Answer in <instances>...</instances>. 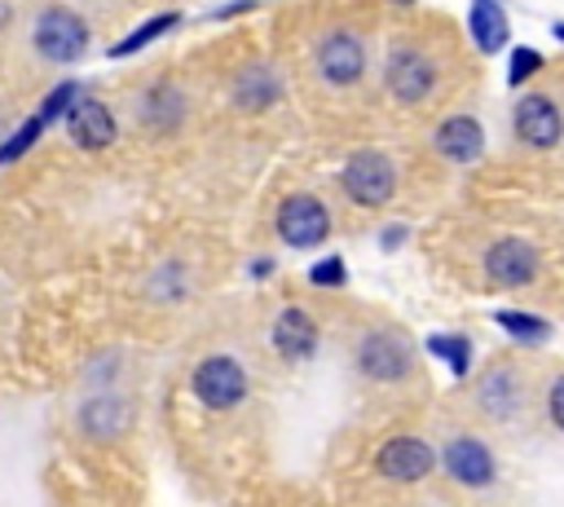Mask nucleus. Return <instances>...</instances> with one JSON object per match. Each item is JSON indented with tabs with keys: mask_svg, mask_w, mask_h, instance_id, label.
Instances as JSON below:
<instances>
[{
	"mask_svg": "<svg viewBox=\"0 0 564 507\" xmlns=\"http://www.w3.org/2000/svg\"><path fill=\"white\" fill-rule=\"evenodd\" d=\"M31 53L53 66H75L88 53V22L66 4H44L31 18Z\"/></svg>",
	"mask_w": 564,
	"mask_h": 507,
	"instance_id": "f257e3e1",
	"label": "nucleus"
},
{
	"mask_svg": "<svg viewBox=\"0 0 564 507\" xmlns=\"http://www.w3.org/2000/svg\"><path fill=\"white\" fill-rule=\"evenodd\" d=\"M313 71L326 88H352L366 75V40L348 26H330L313 44Z\"/></svg>",
	"mask_w": 564,
	"mask_h": 507,
	"instance_id": "f03ea898",
	"label": "nucleus"
},
{
	"mask_svg": "<svg viewBox=\"0 0 564 507\" xmlns=\"http://www.w3.org/2000/svg\"><path fill=\"white\" fill-rule=\"evenodd\" d=\"M339 185L357 207H383L397 194V163L383 150H357L348 154Z\"/></svg>",
	"mask_w": 564,
	"mask_h": 507,
	"instance_id": "7ed1b4c3",
	"label": "nucleus"
},
{
	"mask_svg": "<svg viewBox=\"0 0 564 507\" xmlns=\"http://www.w3.org/2000/svg\"><path fill=\"white\" fill-rule=\"evenodd\" d=\"M383 88L392 93V101L401 106H419L427 101V93L436 88V62L423 53V48H410V44H397L383 62Z\"/></svg>",
	"mask_w": 564,
	"mask_h": 507,
	"instance_id": "20e7f679",
	"label": "nucleus"
},
{
	"mask_svg": "<svg viewBox=\"0 0 564 507\" xmlns=\"http://www.w3.org/2000/svg\"><path fill=\"white\" fill-rule=\"evenodd\" d=\"M189 392L207 406V410H234L242 397H247V370L225 357V353H212L194 366L189 375Z\"/></svg>",
	"mask_w": 564,
	"mask_h": 507,
	"instance_id": "39448f33",
	"label": "nucleus"
},
{
	"mask_svg": "<svg viewBox=\"0 0 564 507\" xmlns=\"http://www.w3.org/2000/svg\"><path fill=\"white\" fill-rule=\"evenodd\" d=\"M273 229L286 247H317V242L330 238V212L317 194H291V198L278 203Z\"/></svg>",
	"mask_w": 564,
	"mask_h": 507,
	"instance_id": "423d86ee",
	"label": "nucleus"
},
{
	"mask_svg": "<svg viewBox=\"0 0 564 507\" xmlns=\"http://www.w3.org/2000/svg\"><path fill=\"white\" fill-rule=\"evenodd\" d=\"M511 128L529 150H555L564 137V115L555 106V97L546 93H524L511 110Z\"/></svg>",
	"mask_w": 564,
	"mask_h": 507,
	"instance_id": "0eeeda50",
	"label": "nucleus"
},
{
	"mask_svg": "<svg viewBox=\"0 0 564 507\" xmlns=\"http://www.w3.org/2000/svg\"><path fill=\"white\" fill-rule=\"evenodd\" d=\"M357 370L375 384H401L410 375V348L392 331H366L357 339Z\"/></svg>",
	"mask_w": 564,
	"mask_h": 507,
	"instance_id": "6e6552de",
	"label": "nucleus"
},
{
	"mask_svg": "<svg viewBox=\"0 0 564 507\" xmlns=\"http://www.w3.org/2000/svg\"><path fill=\"white\" fill-rule=\"evenodd\" d=\"M538 269H542V256L529 238H498L485 251V273L498 287H529L538 278Z\"/></svg>",
	"mask_w": 564,
	"mask_h": 507,
	"instance_id": "1a4fd4ad",
	"label": "nucleus"
},
{
	"mask_svg": "<svg viewBox=\"0 0 564 507\" xmlns=\"http://www.w3.org/2000/svg\"><path fill=\"white\" fill-rule=\"evenodd\" d=\"M66 137L79 145V150H106V145H115V137H119V123H115V115H110V106L101 101V97H75V106L66 110Z\"/></svg>",
	"mask_w": 564,
	"mask_h": 507,
	"instance_id": "9d476101",
	"label": "nucleus"
},
{
	"mask_svg": "<svg viewBox=\"0 0 564 507\" xmlns=\"http://www.w3.org/2000/svg\"><path fill=\"white\" fill-rule=\"evenodd\" d=\"M432 467H436V454L419 436H388L375 450V472L388 476V481H405L410 485V481H423Z\"/></svg>",
	"mask_w": 564,
	"mask_h": 507,
	"instance_id": "9b49d317",
	"label": "nucleus"
},
{
	"mask_svg": "<svg viewBox=\"0 0 564 507\" xmlns=\"http://www.w3.org/2000/svg\"><path fill=\"white\" fill-rule=\"evenodd\" d=\"M441 463L445 472L467 485V489H489L494 476H498V463H494V450L480 441V436H454L445 450H441Z\"/></svg>",
	"mask_w": 564,
	"mask_h": 507,
	"instance_id": "f8f14e48",
	"label": "nucleus"
},
{
	"mask_svg": "<svg viewBox=\"0 0 564 507\" xmlns=\"http://www.w3.org/2000/svg\"><path fill=\"white\" fill-rule=\"evenodd\" d=\"M432 145H436V154L449 159V163H476V159L485 154V128H480V119H471V115H449V119L436 123Z\"/></svg>",
	"mask_w": 564,
	"mask_h": 507,
	"instance_id": "ddd939ff",
	"label": "nucleus"
},
{
	"mask_svg": "<svg viewBox=\"0 0 564 507\" xmlns=\"http://www.w3.org/2000/svg\"><path fill=\"white\" fill-rule=\"evenodd\" d=\"M282 97V79H278V71L269 66V62H247L238 75H234V84H229V101H234V110H269L273 101Z\"/></svg>",
	"mask_w": 564,
	"mask_h": 507,
	"instance_id": "4468645a",
	"label": "nucleus"
},
{
	"mask_svg": "<svg viewBox=\"0 0 564 507\" xmlns=\"http://www.w3.org/2000/svg\"><path fill=\"white\" fill-rule=\"evenodd\" d=\"M317 344H322L317 322H313L300 304H286V309L278 313V322H273V348H278L286 362H308V357L317 353Z\"/></svg>",
	"mask_w": 564,
	"mask_h": 507,
	"instance_id": "2eb2a0df",
	"label": "nucleus"
},
{
	"mask_svg": "<svg viewBox=\"0 0 564 507\" xmlns=\"http://www.w3.org/2000/svg\"><path fill=\"white\" fill-rule=\"evenodd\" d=\"M520 397H524L520 370H511V366H489L476 384V401L489 419H511L520 410Z\"/></svg>",
	"mask_w": 564,
	"mask_h": 507,
	"instance_id": "dca6fc26",
	"label": "nucleus"
},
{
	"mask_svg": "<svg viewBox=\"0 0 564 507\" xmlns=\"http://www.w3.org/2000/svg\"><path fill=\"white\" fill-rule=\"evenodd\" d=\"M467 35H471V44L485 57L502 53L507 40H511V18H507L502 0H471V9H467Z\"/></svg>",
	"mask_w": 564,
	"mask_h": 507,
	"instance_id": "f3484780",
	"label": "nucleus"
},
{
	"mask_svg": "<svg viewBox=\"0 0 564 507\" xmlns=\"http://www.w3.org/2000/svg\"><path fill=\"white\" fill-rule=\"evenodd\" d=\"M185 119V93L172 84H154L150 93H141V123L150 132H176Z\"/></svg>",
	"mask_w": 564,
	"mask_h": 507,
	"instance_id": "a211bd4d",
	"label": "nucleus"
},
{
	"mask_svg": "<svg viewBox=\"0 0 564 507\" xmlns=\"http://www.w3.org/2000/svg\"><path fill=\"white\" fill-rule=\"evenodd\" d=\"M172 26H181V13H176V9L154 13V18H145L137 31H128L123 40H115V44H110V57H132V53H141L145 44H154L159 35H167Z\"/></svg>",
	"mask_w": 564,
	"mask_h": 507,
	"instance_id": "6ab92c4d",
	"label": "nucleus"
},
{
	"mask_svg": "<svg viewBox=\"0 0 564 507\" xmlns=\"http://www.w3.org/2000/svg\"><path fill=\"white\" fill-rule=\"evenodd\" d=\"M494 322H498L516 344H529V348H533V344H542V339L551 335V326H546L542 317L520 313V309H498V313H494Z\"/></svg>",
	"mask_w": 564,
	"mask_h": 507,
	"instance_id": "aec40b11",
	"label": "nucleus"
},
{
	"mask_svg": "<svg viewBox=\"0 0 564 507\" xmlns=\"http://www.w3.org/2000/svg\"><path fill=\"white\" fill-rule=\"evenodd\" d=\"M427 353L441 357L454 379H463L467 366H471V344H467V335H427Z\"/></svg>",
	"mask_w": 564,
	"mask_h": 507,
	"instance_id": "412c9836",
	"label": "nucleus"
},
{
	"mask_svg": "<svg viewBox=\"0 0 564 507\" xmlns=\"http://www.w3.org/2000/svg\"><path fill=\"white\" fill-rule=\"evenodd\" d=\"M44 128H48V123H44V115H40V110H35V115H26V119L18 123V132H9V137L0 141V168H9L13 159H22V154L40 141V132H44Z\"/></svg>",
	"mask_w": 564,
	"mask_h": 507,
	"instance_id": "4be33fe9",
	"label": "nucleus"
},
{
	"mask_svg": "<svg viewBox=\"0 0 564 507\" xmlns=\"http://www.w3.org/2000/svg\"><path fill=\"white\" fill-rule=\"evenodd\" d=\"M79 93H84V88H79L75 79H62L53 93H44V101H40V115H44V123L53 128L57 119H66V110L75 106V97H79Z\"/></svg>",
	"mask_w": 564,
	"mask_h": 507,
	"instance_id": "5701e85b",
	"label": "nucleus"
},
{
	"mask_svg": "<svg viewBox=\"0 0 564 507\" xmlns=\"http://www.w3.org/2000/svg\"><path fill=\"white\" fill-rule=\"evenodd\" d=\"M542 71V53L538 48H529V44H516L511 48V62H507V88H520L529 75H538Z\"/></svg>",
	"mask_w": 564,
	"mask_h": 507,
	"instance_id": "b1692460",
	"label": "nucleus"
},
{
	"mask_svg": "<svg viewBox=\"0 0 564 507\" xmlns=\"http://www.w3.org/2000/svg\"><path fill=\"white\" fill-rule=\"evenodd\" d=\"M348 273H344V260L339 256H326V260H317L313 269H308V282L313 287H339Z\"/></svg>",
	"mask_w": 564,
	"mask_h": 507,
	"instance_id": "393cba45",
	"label": "nucleus"
},
{
	"mask_svg": "<svg viewBox=\"0 0 564 507\" xmlns=\"http://www.w3.org/2000/svg\"><path fill=\"white\" fill-rule=\"evenodd\" d=\"M546 410H551V423L564 432V375L551 384V397H546Z\"/></svg>",
	"mask_w": 564,
	"mask_h": 507,
	"instance_id": "a878e982",
	"label": "nucleus"
},
{
	"mask_svg": "<svg viewBox=\"0 0 564 507\" xmlns=\"http://www.w3.org/2000/svg\"><path fill=\"white\" fill-rule=\"evenodd\" d=\"M405 238H410V229H405V225H388V229L379 234V247H383V251H397Z\"/></svg>",
	"mask_w": 564,
	"mask_h": 507,
	"instance_id": "bb28decb",
	"label": "nucleus"
},
{
	"mask_svg": "<svg viewBox=\"0 0 564 507\" xmlns=\"http://www.w3.org/2000/svg\"><path fill=\"white\" fill-rule=\"evenodd\" d=\"M251 9H256V0H234V4L212 9V18H238V13H251Z\"/></svg>",
	"mask_w": 564,
	"mask_h": 507,
	"instance_id": "cd10ccee",
	"label": "nucleus"
},
{
	"mask_svg": "<svg viewBox=\"0 0 564 507\" xmlns=\"http://www.w3.org/2000/svg\"><path fill=\"white\" fill-rule=\"evenodd\" d=\"M269 269H273V260H269V256H264V260H256V265H251V273H256V278H269Z\"/></svg>",
	"mask_w": 564,
	"mask_h": 507,
	"instance_id": "c85d7f7f",
	"label": "nucleus"
},
{
	"mask_svg": "<svg viewBox=\"0 0 564 507\" xmlns=\"http://www.w3.org/2000/svg\"><path fill=\"white\" fill-rule=\"evenodd\" d=\"M551 31H555V40H564V22H555V26H551Z\"/></svg>",
	"mask_w": 564,
	"mask_h": 507,
	"instance_id": "c756f323",
	"label": "nucleus"
},
{
	"mask_svg": "<svg viewBox=\"0 0 564 507\" xmlns=\"http://www.w3.org/2000/svg\"><path fill=\"white\" fill-rule=\"evenodd\" d=\"M397 4H410V0H397Z\"/></svg>",
	"mask_w": 564,
	"mask_h": 507,
	"instance_id": "7c9ffc66",
	"label": "nucleus"
}]
</instances>
